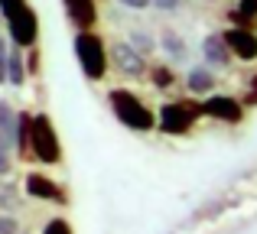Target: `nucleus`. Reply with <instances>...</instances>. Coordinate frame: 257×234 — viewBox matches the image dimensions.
Instances as JSON below:
<instances>
[{
  "label": "nucleus",
  "mask_w": 257,
  "mask_h": 234,
  "mask_svg": "<svg viewBox=\"0 0 257 234\" xmlns=\"http://www.w3.org/2000/svg\"><path fill=\"white\" fill-rule=\"evenodd\" d=\"M107 104H111L114 117L120 120L124 127L137 133H150L157 127V114L144 104V98H137L131 88H111L107 91Z\"/></svg>",
  "instance_id": "nucleus-1"
},
{
  "label": "nucleus",
  "mask_w": 257,
  "mask_h": 234,
  "mask_svg": "<svg viewBox=\"0 0 257 234\" xmlns=\"http://www.w3.org/2000/svg\"><path fill=\"white\" fill-rule=\"evenodd\" d=\"M75 56L78 65H82L88 82H101L107 75V43L101 39V33L94 30H78L75 33Z\"/></svg>",
  "instance_id": "nucleus-2"
},
{
  "label": "nucleus",
  "mask_w": 257,
  "mask_h": 234,
  "mask_svg": "<svg viewBox=\"0 0 257 234\" xmlns=\"http://www.w3.org/2000/svg\"><path fill=\"white\" fill-rule=\"evenodd\" d=\"M199 117H202V101H192V98L166 101L157 114V130L166 137H186Z\"/></svg>",
  "instance_id": "nucleus-3"
},
{
  "label": "nucleus",
  "mask_w": 257,
  "mask_h": 234,
  "mask_svg": "<svg viewBox=\"0 0 257 234\" xmlns=\"http://www.w3.org/2000/svg\"><path fill=\"white\" fill-rule=\"evenodd\" d=\"M30 156L46 166L62 163V143H59L56 124L49 114H33L30 120Z\"/></svg>",
  "instance_id": "nucleus-4"
},
{
  "label": "nucleus",
  "mask_w": 257,
  "mask_h": 234,
  "mask_svg": "<svg viewBox=\"0 0 257 234\" xmlns=\"http://www.w3.org/2000/svg\"><path fill=\"white\" fill-rule=\"evenodd\" d=\"M7 33H10V43L20 46V49L36 46V39H39V17H36V10H33L30 4L20 7L13 17H7Z\"/></svg>",
  "instance_id": "nucleus-5"
},
{
  "label": "nucleus",
  "mask_w": 257,
  "mask_h": 234,
  "mask_svg": "<svg viewBox=\"0 0 257 234\" xmlns=\"http://www.w3.org/2000/svg\"><path fill=\"white\" fill-rule=\"evenodd\" d=\"M202 117L221 120V124H241L244 120V104L231 95H208L202 101Z\"/></svg>",
  "instance_id": "nucleus-6"
},
{
  "label": "nucleus",
  "mask_w": 257,
  "mask_h": 234,
  "mask_svg": "<svg viewBox=\"0 0 257 234\" xmlns=\"http://www.w3.org/2000/svg\"><path fill=\"white\" fill-rule=\"evenodd\" d=\"M107 62H114V69L120 75H131V78H144L147 75V59L134 49L131 43H114L107 49Z\"/></svg>",
  "instance_id": "nucleus-7"
},
{
  "label": "nucleus",
  "mask_w": 257,
  "mask_h": 234,
  "mask_svg": "<svg viewBox=\"0 0 257 234\" xmlns=\"http://www.w3.org/2000/svg\"><path fill=\"white\" fill-rule=\"evenodd\" d=\"M221 39H225L228 52H231L234 59H241V62H254V59H257V33L254 30L228 26V30L221 33Z\"/></svg>",
  "instance_id": "nucleus-8"
},
{
  "label": "nucleus",
  "mask_w": 257,
  "mask_h": 234,
  "mask_svg": "<svg viewBox=\"0 0 257 234\" xmlns=\"http://www.w3.org/2000/svg\"><path fill=\"white\" fill-rule=\"evenodd\" d=\"M26 195L43 198V202L65 205V192L59 189V182L52 176H46V172H30V176H26Z\"/></svg>",
  "instance_id": "nucleus-9"
},
{
  "label": "nucleus",
  "mask_w": 257,
  "mask_h": 234,
  "mask_svg": "<svg viewBox=\"0 0 257 234\" xmlns=\"http://www.w3.org/2000/svg\"><path fill=\"white\" fill-rule=\"evenodd\" d=\"M202 59H205L208 69H228V65H231V52H228L221 33H208V36L202 39Z\"/></svg>",
  "instance_id": "nucleus-10"
},
{
  "label": "nucleus",
  "mask_w": 257,
  "mask_h": 234,
  "mask_svg": "<svg viewBox=\"0 0 257 234\" xmlns=\"http://www.w3.org/2000/svg\"><path fill=\"white\" fill-rule=\"evenodd\" d=\"M65 4V13H69L72 26L78 30H91L98 23V4L94 0H62Z\"/></svg>",
  "instance_id": "nucleus-11"
},
{
  "label": "nucleus",
  "mask_w": 257,
  "mask_h": 234,
  "mask_svg": "<svg viewBox=\"0 0 257 234\" xmlns=\"http://www.w3.org/2000/svg\"><path fill=\"white\" fill-rule=\"evenodd\" d=\"M30 111H17V117H13V153L20 159H30Z\"/></svg>",
  "instance_id": "nucleus-12"
},
{
  "label": "nucleus",
  "mask_w": 257,
  "mask_h": 234,
  "mask_svg": "<svg viewBox=\"0 0 257 234\" xmlns=\"http://www.w3.org/2000/svg\"><path fill=\"white\" fill-rule=\"evenodd\" d=\"M215 82H218V78H215V72L208 69V65H195L186 78V88L192 91V95H212Z\"/></svg>",
  "instance_id": "nucleus-13"
},
{
  "label": "nucleus",
  "mask_w": 257,
  "mask_h": 234,
  "mask_svg": "<svg viewBox=\"0 0 257 234\" xmlns=\"http://www.w3.org/2000/svg\"><path fill=\"white\" fill-rule=\"evenodd\" d=\"M7 82L13 85V88H20V85L26 82V62H23V52H20V46H7Z\"/></svg>",
  "instance_id": "nucleus-14"
},
{
  "label": "nucleus",
  "mask_w": 257,
  "mask_h": 234,
  "mask_svg": "<svg viewBox=\"0 0 257 234\" xmlns=\"http://www.w3.org/2000/svg\"><path fill=\"white\" fill-rule=\"evenodd\" d=\"M160 46H163V52L170 56V62H186V56H189V49H186V39H182V36H176L173 30H166V33H163Z\"/></svg>",
  "instance_id": "nucleus-15"
},
{
  "label": "nucleus",
  "mask_w": 257,
  "mask_h": 234,
  "mask_svg": "<svg viewBox=\"0 0 257 234\" xmlns=\"http://www.w3.org/2000/svg\"><path fill=\"white\" fill-rule=\"evenodd\" d=\"M231 20H234V26H244V30H251L254 20H257V0H238Z\"/></svg>",
  "instance_id": "nucleus-16"
},
{
  "label": "nucleus",
  "mask_w": 257,
  "mask_h": 234,
  "mask_svg": "<svg viewBox=\"0 0 257 234\" xmlns=\"http://www.w3.org/2000/svg\"><path fill=\"white\" fill-rule=\"evenodd\" d=\"M147 75H150L153 88H160V91L173 88V82H176V75H173L170 65H147Z\"/></svg>",
  "instance_id": "nucleus-17"
},
{
  "label": "nucleus",
  "mask_w": 257,
  "mask_h": 234,
  "mask_svg": "<svg viewBox=\"0 0 257 234\" xmlns=\"http://www.w3.org/2000/svg\"><path fill=\"white\" fill-rule=\"evenodd\" d=\"M13 117H17L13 104L10 101H0V137L10 140V146H13Z\"/></svg>",
  "instance_id": "nucleus-18"
},
{
  "label": "nucleus",
  "mask_w": 257,
  "mask_h": 234,
  "mask_svg": "<svg viewBox=\"0 0 257 234\" xmlns=\"http://www.w3.org/2000/svg\"><path fill=\"white\" fill-rule=\"evenodd\" d=\"M131 46H134V49H137L144 59L157 52V39H153V36H147V33H131Z\"/></svg>",
  "instance_id": "nucleus-19"
},
{
  "label": "nucleus",
  "mask_w": 257,
  "mask_h": 234,
  "mask_svg": "<svg viewBox=\"0 0 257 234\" xmlns=\"http://www.w3.org/2000/svg\"><path fill=\"white\" fill-rule=\"evenodd\" d=\"M10 169H13V146H10V140L0 137V176H7Z\"/></svg>",
  "instance_id": "nucleus-20"
},
{
  "label": "nucleus",
  "mask_w": 257,
  "mask_h": 234,
  "mask_svg": "<svg viewBox=\"0 0 257 234\" xmlns=\"http://www.w3.org/2000/svg\"><path fill=\"white\" fill-rule=\"evenodd\" d=\"M43 234H75V231H72V224L65 218H52V221H46Z\"/></svg>",
  "instance_id": "nucleus-21"
},
{
  "label": "nucleus",
  "mask_w": 257,
  "mask_h": 234,
  "mask_svg": "<svg viewBox=\"0 0 257 234\" xmlns=\"http://www.w3.org/2000/svg\"><path fill=\"white\" fill-rule=\"evenodd\" d=\"M244 108H257V75L247 82V91H244V98H238Z\"/></svg>",
  "instance_id": "nucleus-22"
},
{
  "label": "nucleus",
  "mask_w": 257,
  "mask_h": 234,
  "mask_svg": "<svg viewBox=\"0 0 257 234\" xmlns=\"http://www.w3.org/2000/svg\"><path fill=\"white\" fill-rule=\"evenodd\" d=\"M20 7H26V0H0V13H4V20H7V17H13Z\"/></svg>",
  "instance_id": "nucleus-23"
},
{
  "label": "nucleus",
  "mask_w": 257,
  "mask_h": 234,
  "mask_svg": "<svg viewBox=\"0 0 257 234\" xmlns=\"http://www.w3.org/2000/svg\"><path fill=\"white\" fill-rule=\"evenodd\" d=\"M23 62H26V72H30V75L39 72V49H36V46H30V56H26Z\"/></svg>",
  "instance_id": "nucleus-24"
},
{
  "label": "nucleus",
  "mask_w": 257,
  "mask_h": 234,
  "mask_svg": "<svg viewBox=\"0 0 257 234\" xmlns=\"http://www.w3.org/2000/svg\"><path fill=\"white\" fill-rule=\"evenodd\" d=\"M0 234H20L17 218H13V215H0Z\"/></svg>",
  "instance_id": "nucleus-25"
},
{
  "label": "nucleus",
  "mask_w": 257,
  "mask_h": 234,
  "mask_svg": "<svg viewBox=\"0 0 257 234\" xmlns=\"http://www.w3.org/2000/svg\"><path fill=\"white\" fill-rule=\"evenodd\" d=\"M182 0H150V7H157V10H179Z\"/></svg>",
  "instance_id": "nucleus-26"
},
{
  "label": "nucleus",
  "mask_w": 257,
  "mask_h": 234,
  "mask_svg": "<svg viewBox=\"0 0 257 234\" xmlns=\"http://www.w3.org/2000/svg\"><path fill=\"white\" fill-rule=\"evenodd\" d=\"M7 82V43L0 39V85Z\"/></svg>",
  "instance_id": "nucleus-27"
},
{
  "label": "nucleus",
  "mask_w": 257,
  "mask_h": 234,
  "mask_svg": "<svg viewBox=\"0 0 257 234\" xmlns=\"http://www.w3.org/2000/svg\"><path fill=\"white\" fill-rule=\"evenodd\" d=\"M117 4L131 7V10H147V7H150V0H117Z\"/></svg>",
  "instance_id": "nucleus-28"
}]
</instances>
